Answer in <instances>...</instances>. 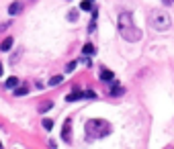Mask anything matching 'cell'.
I'll return each instance as SVG.
<instances>
[{"instance_id":"30bf717a","label":"cell","mask_w":174,"mask_h":149,"mask_svg":"<svg viewBox=\"0 0 174 149\" xmlns=\"http://www.w3.org/2000/svg\"><path fill=\"white\" fill-rule=\"evenodd\" d=\"M51 106H53V102H43V104H39V112H47V110H51Z\"/></svg>"},{"instance_id":"7c38bea8","label":"cell","mask_w":174,"mask_h":149,"mask_svg":"<svg viewBox=\"0 0 174 149\" xmlns=\"http://www.w3.org/2000/svg\"><path fill=\"white\" fill-rule=\"evenodd\" d=\"M62 80H64V76H53V78H49V86L62 84Z\"/></svg>"},{"instance_id":"d6986e66","label":"cell","mask_w":174,"mask_h":149,"mask_svg":"<svg viewBox=\"0 0 174 149\" xmlns=\"http://www.w3.org/2000/svg\"><path fill=\"white\" fill-rule=\"evenodd\" d=\"M88 2H92V0H88Z\"/></svg>"},{"instance_id":"52a82bcc","label":"cell","mask_w":174,"mask_h":149,"mask_svg":"<svg viewBox=\"0 0 174 149\" xmlns=\"http://www.w3.org/2000/svg\"><path fill=\"white\" fill-rule=\"evenodd\" d=\"M80 98H82V92H80L78 88H74V92H72V94L66 96V102H74V100H80Z\"/></svg>"},{"instance_id":"5b68a950","label":"cell","mask_w":174,"mask_h":149,"mask_svg":"<svg viewBox=\"0 0 174 149\" xmlns=\"http://www.w3.org/2000/svg\"><path fill=\"white\" fill-rule=\"evenodd\" d=\"M21 10H23V4H21V2H12V4L8 6V15L15 16V15H19Z\"/></svg>"},{"instance_id":"8992f818","label":"cell","mask_w":174,"mask_h":149,"mask_svg":"<svg viewBox=\"0 0 174 149\" xmlns=\"http://www.w3.org/2000/svg\"><path fill=\"white\" fill-rule=\"evenodd\" d=\"M12 43H15V39H12V37H6V39L0 43V51H8L10 47H12Z\"/></svg>"},{"instance_id":"3957f363","label":"cell","mask_w":174,"mask_h":149,"mask_svg":"<svg viewBox=\"0 0 174 149\" xmlns=\"http://www.w3.org/2000/svg\"><path fill=\"white\" fill-rule=\"evenodd\" d=\"M86 131H88V135H92V137H107V135L111 133V125L104 119H90L88 123H86Z\"/></svg>"},{"instance_id":"ba28073f","label":"cell","mask_w":174,"mask_h":149,"mask_svg":"<svg viewBox=\"0 0 174 149\" xmlns=\"http://www.w3.org/2000/svg\"><path fill=\"white\" fill-rule=\"evenodd\" d=\"M100 80H103V82H109V80H113V72L103 70V72H100Z\"/></svg>"},{"instance_id":"6da1fadb","label":"cell","mask_w":174,"mask_h":149,"mask_svg":"<svg viewBox=\"0 0 174 149\" xmlns=\"http://www.w3.org/2000/svg\"><path fill=\"white\" fill-rule=\"evenodd\" d=\"M117 27H119L121 37H123V39H127V41H137L139 37H141V31L135 27L133 16H131L129 12H121V15H119V20H117Z\"/></svg>"},{"instance_id":"9a60e30c","label":"cell","mask_w":174,"mask_h":149,"mask_svg":"<svg viewBox=\"0 0 174 149\" xmlns=\"http://www.w3.org/2000/svg\"><path fill=\"white\" fill-rule=\"evenodd\" d=\"M80 8H82V10H92V2H88V0H84V2L80 4Z\"/></svg>"},{"instance_id":"7a4b0ae2","label":"cell","mask_w":174,"mask_h":149,"mask_svg":"<svg viewBox=\"0 0 174 149\" xmlns=\"http://www.w3.org/2000/svg\"><path fill=\"white\" fill-rule=\"evenodd\" d=\"M148 20H149V25L154 27L156 31H166V29L170 27V16H168V12H164V10H160V8L149 10Z\"/></svg>"},{"instance_id":"e0dca14e","label":"cell","mask_w":174,"mask_h":149,"mask_svg":"<svg viewBox=\"0 0 174 149\" xmlns=\"http://www.w3.org/2000/svg\"><path fill=\"white\" fill-rule=\"evenodd\" d=\"M74 68H76V61H70L68 68H66V72H74Z\"/></svg>"},{"instance_id":"9c48e42d","label":"cell","mask_w":174,"mask_h":149,"mask_svg":"<svg viewBox=\"0 0 174 149\" xmlns=\"http://www.w3.org/2000/svg\"><path fill=\"white\" fill-rule=\"evenodd\" d=\"M82 53H84V55H92V53H94V47H92V43H86L84 49H82Z\"/></svg>"},{"instance_id":"277c9868","label":"cell","mask_w":174,"mask_h":149,"mask_svg":"<svg viewBox=\"0 0 174 149\" xmlns=\"http://www.w3.org/2000/svg\"><path fill=\"white\" fill-rule=\"evenodd\" d=\"M62 139H64L66 143H70V141H72V119H66L64 129H62Z\"/></svg>"},{"instance_id":"8fae6325","label":"cell","mask_w":174,"mask_h":149,"mask_svg":"<svg viewBox=\"0 0 174 149\" xmlns=\"http://www.w3.org/2000/svg\"><path fill=\"white\" fill-rule=\"evenodd\" d=\"M16 84H19V80H16L15 76H12V78H8V80H6V84H4V86H6V88H15Z\"/></svg>"},{"instance_id":"ac0fdd59","label":"cell","mask_w":174,"mask_h":149,"mask_svg":"<svg viewBox=\"0 0 174 149\" xmlns=\"http://www.w3.org/2000/svg\"><path fill=\"white\" fill-rule=\"evenodd\" d=\"M0 76H2V64H0Z\"/></svg>"},{"instance_id":"5bb4252c","label":"cell","mask_w":174,"mask_h":149,"mask_svg":"<svg viewBox=\"0 0 174 149\" xmlns=\"http://www.w3.org/2000/svg\"><path fill=\"white\" fill-rule=\"evenodd\" d=\"M43 127L47 131H51V129H53V121H51V119H43Z\"/></svg>"},{"instance_id":"2e32d148","label":"cell","mask_w":174,"mask_h":149,"mask_svg":"<svg viewBox=\"0 0 174 149\" xmlns=\"http://www.w3.org/2000/svg\"><path fill=\"white\" fill-rule=\"evenodd\" d=\"M111 94H113V96H119V94H123V88H111Z\"/></svg>"},{"instance_id":"4fadbf2b","label":"cell","mask_w":174,"mask_h":149,"mask_svg":"<svg viewBox=\"0 0 174 149\" xmlns=\"http://www.w3.org/2000/svg\"><path fill=\"white\" fill-rule=\"evenodd\" d=\"M27 92H29V88H27V86H21V88L15 90V94H16V96H25Z\"/></svg>"}]
</instances>
